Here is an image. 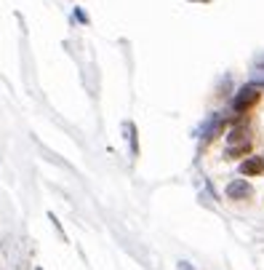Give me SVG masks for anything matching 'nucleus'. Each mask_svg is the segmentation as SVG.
I'll return each instance as SVG.
<instances>
[{
  "label": "nucleus",
  "instance_id": "f257e3e1",
  "mask_svg": "<svg viewBox=\"0 0 264 270\" xmlns=\"http://www.w3.org/2000/svg\"><path fill=\"white\" fill-rule=\"evenodd\" d=\"M256 190L248 180H230L224 188V198L227 200H254Z\"/></svg>",
  "mask_w": 264,
  "mask_h": 270
},
{
  "label": "nucleus",
  "instance_id": "f03ea898",
  "mask_svg": "<svg viewBox=\"0 0 264 270\" xmlns=\"http://www.w3.org/2000/svg\"><path fill=\"white\" fill-rule=\"evenodd\" d=\"M259 102V88H254V86H246L240 94L235 96V102H232V110H235L238 115H243V112H248L251 107Z\"/></svg>",
  "mask_w": 264,
  "mask_h": 270
},
{
  "label": "nucleus",
  "instance_id": "7ed1b4c3",
  "mask_svg": "<svg viewBox=\"0 0 264 270\" xmlns=\"http://www.w3.org/2000/svg\"><path fill=\"white\" fill-rule=\"evenodd\" d=\"M240 174H243L246 180H251V176H262L264 174V156H256V152H251V156L240 164Z\"/></svg>",
  "mask_w": 264,
  "mask_h": 270
}]
</instances>
